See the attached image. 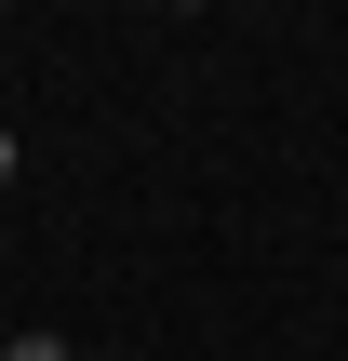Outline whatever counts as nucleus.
<instances>
[{
    "mask_svg": "<svg viewBox=\"0 0 348 361\" xmlns=\"http://www.w3.org/2000/svg\"><path fill=\"white\" fill-rule=\"evenodd\" d=\"M0 361H80V348H67V335H40V322H27V335H13V348H0Z\"/></svg>",
    "mask_w": 348,
    "mask_h": 361,
    "instance_id": "obj_1",
    "label": "nucleus"
},
{
    "mask_svg": "<svg viewBox=\"0 0 348 361\" xmlns=\"http://www.w3.org/2000/svg\"><path fill=\"white\" fill-rule=\"evenodd\" d=\"M13 161H27V147H13V134H0V188H13Z\"/></svg>",
    "mask_w": 348,
    "mask_h": 361,
    "instance_id": "obj_2",
    "label": "nucleus"
}]
</instances>
